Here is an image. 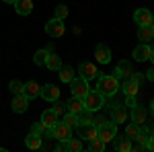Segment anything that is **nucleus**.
Listing matches in <instances>:
<instances>
[{"label": "nucleus", "instance_id": "nucleus-34", "mask_svg": "<svg viewBox=\"0 0 154 152\" xmlns=\"http://www.w3.org/2000/svg\"><path fill=\"white\" fill-rule=\"evenodd\" d=\"M68 150H72V152L82 150V140H78V138H70V140H68Z\"/></svg>", "mask_w": 154, "mask_h": 152}, {"label": "nucleus", "instance_id": "nucleus-31", "mask_svg": "<svg viewBox=\"0 0 154 152\" xmlns=\"http://www.w3.org/2000/svg\"><path fill=\"white\" fill-rule=\"evenodd\" d=\"M138 132H140V126H138V123H136V121H131L130 126H128V128H125V136H128V138H130V140H134V138H136V136H138Z\"/></svg>", "mask_w": 154, "mask_h": 152}, {"label": "nucleus", "instance_id": "nucleus-47", "mask_svg": "<svg viewBox=\"0 0 154 152\" xmlns=\"http://www.w3.org/2000/svg\"><path fill=\"white\" fill-rule=\"evenodd\" d=\"M2 2H8V4H14L17 0H2Z\"/></svg>", "mask_w": 154, "mask_h": 152}, {"label": "nucleus", "instance_id": "nucleus-23", "mask_svg": "<svg viewBox=\"0 0 154 152\" xmlns=\"http://www.w3.org/2000/svg\"><path fill=\"white\" fill-rule=\"evenodd\" d=\"M56 121H58V113H56L54 109H48V111H43V113H41V123H43V126L54 128V126H56Z\"/></svg>", "mask_w": 154, "mask_h": 152}, {"label": "nucleus", "instance_id": "nucleus-13", "mask_svg": "<svg viewBox=\"0 0 154 152\" xmlns=\"http://www.w3.org/2000/svg\"><path fill=\"white\" fill-rule=\"evenodd\" d=\"M131 121H136L138 126H144L146 121H148V113H146V109L142 105H136L131 107Z\"/></svg>", "mask_w": 154, "mask_h": 152}, {"label": "nucleus", "instance_id": "nucleus-6", "mask_svg": "<svg viewBox=\"0 0 154 152\" xmlns=\"http://www.w3.org/2000/svg\"><path fill=\"white\" fill-rule=\"evenodd\" d=\"M64 31H66V27H64V19H58V17H54L48 25H45V33L49 37H62L64 35Z\"/></svg>", "mask_w": 154, "mask_h": 152}, {"label": "nucleus", "instance_id": "nucleus-46", "mask_svg": "<svg viewBox=\"0 0 154 152\" xmlns=\"http://www.w3.org/2000/svg\"><path fill=\"white\" fill-rule=\"evenodd\" d=\"M150 111L154 113V99H152V103H150Z\"/></svg>", "mask_w": 154, "mask_h": 152}, {"label": "nucleus", "instance_id": "nucleus-18", "mask_svg": "<svg viewBox=\"0 0 154 152\" xmlns=\"http://www.w3.org/2000/svg\"><path fill=\"white\" fill-rule=\"evenodd\" d=\"M121 91H123V95H138V91H140V84L136 80H131V78H123V82H121V86H119Z\"/></svg>", "mask_w": 154, "mask_h": 152}, {"label": "nucleus", "instance_id": "nucleus-5", "mask_svg": "<svg viewBox=\"0 0 154 152\" xmlns=\"http://www.w3.org/2000/svg\"><path fill=\"white\" fill-rule=\"evenodd\" d=\"M54 138L56 140H60V142H66V140H70L72 138V128L66 123V121H56V126H54Z\"/></svg>", "mask_w": 154, "mask_h": 152}, {"label": "nucleus", "instance_id": "nucleus-36", "mask_svg": "<svg viewBox=\"0 0 154 152\" xmlns=\"http://www.w3.org/2000/svg\"><path fill=\"white\" fill-rule=\"evenodd\" d=\"M56 17H58V19H66V17H68V6H66V4H58V6H56Z\"/></svg>", "mask_w": 154, "mask_h": 152}, {"label": "nucleus", "instance_id": "nucleus-1", "mask_svg": "<svg viewBox=\"0 0 154 152\" xmlns=\"http://www.w3.org/2000/svg\"><path fill=\"white\" fill-rule=\"evenodd\" d=\"M84 109H88V111H99L101 107H105V95L101 93L99 88H88V93L84 95Z\"/></svg>", "mask_w": 154, "mask_h": 152}, {"label": "nucleus", "instance_id": "nucleus-15", "mask_svg": "<svg viewBox=\"0 0 154 152\" xmlns=\"http://www.w3.org/2000/svg\"><path fill=\"white\" fill-rule=\"evenodd\" d=\"M111 142H113V148L119 150V152H130L131 150V140L128 136H117V134H115V138Z\"/></svg>", "mask_w": 154, "mask_h": 152}, {"label": "nucleus", "instance_id": "nucleus-42", "mask_svg": "<svg viewBox=\"0 0 154 152\" xmlns=\"http://www.w3.org/2000/svg\"><path fill=\"white\" fill-rule=\"evenodd\" d=\"M144 76H146V78H148V80H150V82H154V66H152V68H150V70H148V72H146Z\"/></svg>", "mask_w": 154, "mask_h": 152}, {"label": "nucleus", "instance_id": "nucleus-3", "mask_svg": "<svg viewBox=\"0 0 154 152\" xmlns=\"http://www.w3.org/2000/svg\"><path fill=\"white\" fill-rule=\"evenodd\" d=\"M99 128V138L109 144V142L115 138V134H117V123L115 121H105V123H101V126H97Z\"/></svg>", "mask_w": 154, "mask_h": 152}, {"label": "nucleus", "instance_id": "nucleus-12", "mask_svg": "<svg viewBox=\"0 0 154 152\" xmlns=\"http://www.w3.org/2000/svg\"><path fill=\"white\" fill-rule=\"evenodd\" d=\"M95 58L99 64H109L111 62V49L105 45V43H99L95 47Z\"/></svg>", "mask_w": 154, "mask_h": 152}, {"label": "nucleus", "instance_id": "nucleus-14", "mask_svg": "<svg viewBox=\"0 0 154 152\" xmlns=\"http://www.w3.org/2000/svg\"><path fill=\"white\" fill-rule=\"evenodd\" d=\"M11 105H12V111H14V113H25V111H27V107H29V99H27L23 93H21V95H14V99H12Z\"/></svg>", "mask_w": 154, "mask_h": 152}, {"label": "nucleus", "instance_id": "nucleus-41", "mask_svg": "<svg viewBox=\"0 0 154 152\" xmlns=\"http://www.w3.org/2000/svg\"><path fill=\"white\" fill-rule=\"evenodd\" d=\"M146 150H154V134H150V140L146 144Z\"/></svg>", "mask_w": 154, "mask_h": 152}, {"label": "nucleus", "instance_id": "nucleus-11", "mask_svg": "<svg viewBox=\"0 0 154 152\" xmlns=\"http://www.w3.org/2000/svg\"><path fill=\"white\" fill-rule=\"evenodd\" d=\"M138 39L142 41V43H150L154 39V25H140L138 27Z\"/></svg>", "mask_w": 154, "mask_h": 152}, {"label": "nucleus", "instance_id": "nucleus-49", "mask_svg": "<svg viewBox=\"0 0 154 152\" xmlns=\"http://www.w3.org/2000/svg\"><path fill=\"white\" fill-rule=\"evenodd\" d=\"M152 25H154V19H152Z\"/></svg>", "mask_w": 154, "mask_h": 152}, {"label": "nucleus", "instance_id": "nucleus-25", "mask_svg": "<svg viewBox=\"0 0 154 152\" xmlns=\"http://www.w3.org/2000/svg\"><path fill=\"white\" fill-rule=\"evenodd\" d=\"M45 66H48L49 70H60V68H62V60H60V56H56L54 51H49L48 58H45Z\"/></svg>", "mask_w": 154, "mask_h": 152}, {"label": "nucleus", "instance_id": "nucleus-35", "mask_svg": "<svg viewBox=\"0 0 154 152\" xmlns=\"http://www.w3.org/2000/svg\"><path fill=\"white\" fill-rule=\"evenodd\" d=\"M39 136H41V140H51V138H54V129L48 128V126H43L41 132H39Z\"/></svg>", "mask_w": 154, "mask_h": 152}, {"label": "nucleus", "instance_id": "nucleus-22", "mask_svg": "<svg viewBox=\"0 0 154 152\" xmlns=\"http://www.w3.org/2000/svg\"><path fill=\"white\" fill-rule=\"evenodd\" d=\"M39 91H41V86L37 84L35 80H31V82H27L23 86V95L31 101V99H35V97H39Z\"/></svg>", "mask_w": 154, "mask_h": 152}, {"label": "nucleus", "instance_id": "nucleus-45", "mask_svg": "<svg viewBox=\"0 0 154 152\" xmlns=\"http://www.w3.org/2000/svg\"><path fill=\"white\" fill-rule=\"evenodd\" d=\"M150 60H152V64H154V47H152V51H150Z\"/></svg>", "mask_w": 154, "mask_h": 152}, {"label": "nucleus", "instance_id": "nucleus-24", "mask_svg": "<svg viewBox=\"0 0 154 152\" xmlns=\"http://www.w3.org/2000/svg\"><path fill=\"white\" fill-rule=\"evenodd\" d=\"M66 109L72 111V113H80V111L84 109V101L80 99V97H72L70 101L66 103Z\"/></svg>", "mask_w": 154, "mask_h": 152}, {"label": "nucleus", "instance_id": "nucleus-44", "mask_svg": "<svg viewBox=\"0 0 154 152\" xmlns=\"http://www.w3.org/2000/svg\"><path fill=\"white\" fill-rule=\"evenodd\" d=\"M148 129H150V134H154V121L150 123V128H148Z\"/></svg>", "mask_w": 154, "mask_h": 152}, {"label": "nucleus", "instance_id": "nucleus-33", "mask_svg": "<svg viewBox=\"0 0 154 152\" xmlns=\"http://www.w3.org/2000/svg\"><path fill=\"white\" fill-rule=\"evenodd\" d=\"M51 109L58 113V117H60V115H64V113L68 111V109H66V103H60L58 99H56V101H51Z\"/></svg>", "mask_w": 154, "mask_h": 152}, {"label": "nucleus", "instance_id": "nucleus-8", "mask_svg": "<svg viewBox=\"0 0 154 152\" xmlns=\"http://www.w3.org/2000/svg\"><path fill=\"white\" fill-rule=\"evenodd\" d=\"M78 76H82L84 80H93V78H99V70H97L95 64L82 62V64L78 66Z\"/></svg>", "mask_w": 154, "mask_h": 152}, {"label": "nucleus", "instance_id": "nucleus-28", "mask_svg": "<svg viewBox=\"0 0 154 152\" xmlns=\"http://www.w3.org/2000/svg\"><path fill=\"white\" fill-rule=\"evenodd\" d=\"M91 144H88V150H93V152H103L105 150V142L101 140L99 136L97 138H93V140H88Z\"/></svg>", "mask_w": 154, "mask_h": 152}, {"label": "nucleus", "instance_id": "nucleus-27", "mask_svg": "<svg viewBox=\"0 0 154 152\" xmlns=\"http://www.w3.org/2000/svg\"><path fill=\"white\" fill-rule=\"evenodd\" d=\"M72 78H74V70H72L70 66H62V68H60V80L70 84Z\"/></svg>", "mask_w": 154, "mask_h": 152}, {"label": "nucleus", "instance_id": "nucleus-10", "mask_svg": "<svg viewBox=\"0 0 154 152\" xmlns=\"http://www.w3.org/2000/svg\"><path fill=\"white\" fill-rule=\"evenodd\" d=\"M39 97L45 99L48 103H51V101H56V99L60 97V88L56 86V84H43L41 91H39Z\"/></svg>", "mask_w": 154, "mask_h": 152}, {"label": "nucleus", "instance_id": "nucleus-21", "mask_svg": "<svg viewBox=\"0 0 154 152\" xmlns=\"http://www.w3.org/2000/svg\"><path fill=\"white\" fill-rule=\"evenodd\" d=\"M41 144H43V140H41V136L35 134V132H31V134L25 138V146H27L29 150H39V148H41Z\"/></svg>", "mask_w": 154, "mask_h": 152}, {"label": "nucleus", "instance_id": "nucleus-9", "mask_svg": "<svg viewBox=\"0 0 154 152\" xmlns=\"http://www.w3.org/2000/svg\"><path fill=\"white\" fill-rule=\"evenodd\" d=\"M131 74H134V68H131V64L128 62V60H121L117 64V68L113 70V76L115 78H131Z\"/></svg>", "mask_w": 154, "mask_h": 152}, {"label": "nucleus", "instance_id": "nucleus-16", "mask_svg": "<svg viewBox=\"0 0 154 152\" xmlns=\"http://www.w3.org/2000/svg\"><path fill=\"white\" fill-rule=\"evenodd\" d=\"M152 12L148 11V8H138V11L134 12V21H136V23H138V27H140V25H150L152 23Z\"/></svg>", "mask_w": 154, "mask_h": 152}, {"label": "nucleus", "instance_id": "nucleus-19", "mask_svg": "<svg viewBox=\"0 0 154 152\" xmlns=\"http://www.w3.org/2000/svg\"><path fill=\"white\" fill-rule=\"evenodd\" d=\"M111 119L115 121V123H123L125 119H128V107L125 105H117L111 109Z\"/></svg>", "mask_w": 154, "mask_h": 152}, {"label": "nucleus", "instance_id": "nucleus-40", "mask_svg": "<svg viewBox=\"0 0 154 152\" xmlns=\"http://www.w3.org/2000/svg\"><path fill=\"white\" fill-rule=\"evenodd\" d=\"M54 150H58V152H64V150H68V140H66V142H60V144L56 146V148H54Z\"/></svg>", "mask_w": 154, "mask_h": 152}, {"label": "nucleus", "instance_id": "nucleus-26", "mask_svg": "<svg viewBox=\"0 0 154 152\" xmlns=\"http://www.w3.org/2000/svg\"><path fill=\"white\" fill-rule=\"evenodd\" d=\"M134 140L138 142V144H142L144 148H146V144H148V140H150V129L144 128V126H140V132H138V136H136Z\"/></svg>", "mask_w": 154, "mask_h": 152}, {"label": "nucleus", "instance_id": "nucleus-30", "mask_svg": "<svg viewBox=\"0 0 154 152\" xmlns=\"http://www.w3.org/2000/svg\"><path fill=\"white\" fill-rule=\"evenodd\" d=\"M48 49H39V51H35V56H33V62H35L37 66H45V58H48Z\"/></svg>", "mask_w": 154, "mask_h": 152}, {"label": "nucleus", "instance_id": "nucleus-17", "mask_svg": "<svg viewBox=\"0 0 154 152\" xmlns=\"http://www.w3.org/2000/svg\"><path fill=\"white\" fill-rule=\"evenodd\" d=\"M150 51H152V47L148 43H140L134 49V60L136 62H146V60H150Z\"/></svg>", "mask_w": 154, "mask_h": 152}, {"label": "nucleus", "instance_id": "nucleus-29", "mask_svg": "<svg viewBox=\"0 0 154 152\" xmlns=\"http://www.w3.org/2000/svg\"><path fill=\"white\" fill-rule=\"evenodd\" d=\"M64 121H66L70 128H78V126H80L78 113H72V111H66V117H64Z\"/></svg>", "mask_w": 154, "mask_h": 152}, {"label": "nucleus", "instance_id": "nucleus-7", "mask_svg": "<svg viewBox=\"0 0 154 152\" xmlns=\"http://www.w3.org/2000/svg\"><path fill=\"white\" fill-rule=\"evenodd\" d=\"M78 134H80L82 140H93V138L99 136V128H97L93 121H82L78 126Z\"/></svg>", "mask_w": 154, "mask_h": 152}, {"label": "nucleus", "instance_id": "nucleus-20", "mask_svg": "<svg viewBox=\"0 0 154 152\" xmlns=\"http://www.w3.org/2000/svg\"><path fill=\"white\" fill-rule=\"evenodd\" d=\"M14 11H17V14H21V17H27V14H31V11H33V2L31 0H17L14 2Z\"/></svg>", "mask_w": 154, "mask_h": 152}, {"label": "nucleus", "instance_id": "nucleus-43", "mask_svg": "<svg viewBox=\"0 0 154 152\" xmlns=\"http://www.w3.org/2000/svg\"><path fill=\"white\" fill-rule=\"evenodd\" d=\"M105 121H107V119H105V117H101V115L93 117V123H95V126H101V123H105Z\"/></svg>", "mask_w": 154, "mask_h": 152}, {"label": "nucleus", "instance_id": "nucleus-32", "mask_svg": "<svg viewBox=\"0 0 154 152\" xmlns=\"http://www.w3.org/2000/svg\"><path fill=\"white\" fill-rule=\"evenodd\" d=\"M23 86H25V84H23V82H19V80H11V82H8V88H11L12 95H21V93H23Z\"/></svg>", "mask_w": 154, "mask_h": 152}, {"label": "nucleus", "instance_id": "nucleus-39", "mask_svg": "<svg viewBox=\"0 0 154 152\" xmlns=\"http://www.w3.org/2000/svg\"><path fill=\"white\" fill-rule=\"evenodd\" d=\"M144 78H146V76H144V74H140V72H134V74H131V80H136L138 84H140Z\"/></svg>", "mask_w": 154, "mask_h": 152}, {"label": "nucleus", "instance_id": "nucleus-4", "mask_svg": "<svg viewBox=\"0 0 154 152\" xmlns=\"http://www.w3.org/2000/svg\"><path fill=\"white\" fill-rule=\"evenodd\" d=\"M70 91H72V97L84 99V95L88 93V80H84L82 76H74L70 80Z\"/></svg>", "mask_w": 154, "mask_h": 152}, {"label": "nucleus", "instance_id": "nucleus-37", "mask_svg": "<svg viewBox=\"0 0 154 152\" xmlns=\"http://www.w3.org/2000/svg\"><path fill=\"white\" fill-rule=\"evenodd\" d=\"M78 119H80V123H82V121H93V111L82 109V111L78 113Z\"/></svg>", "mask_w": 154, "mask_h": 152}, {"label": "nucleus", "instance_id": "nucleus-38", "mask_svg": "<svg viewBox=\"0 0 154 152\" xmlns=\"http://www.w3.org/2000/svg\"><path fill=\"white\" fill-rule=\"evenodd\" d=\"M136 103H138V101H136V97H134V95H125V101H123V105H125V107H130V109H131Z\"/></svg>", "mask_w": 154, "mask_h": 152}, {"label": "nucleus", "instance_id": "nucleus-48", "mask_svg": "<svg viewBox=\"0 0 154 152\" xmlns=\"http://www.w3.org/2000/svg\"><path fill=\"white\" fill-rule=\"evenodd\" d=\"M150 47H154V39H152V45H150Z\"/></svg>", "mask_w": 154, "mask_h": 152}, {"label": "nucleus", "instance_id": "nucleus-2", "mask_svg": "<svg viewBox=\"0 0 154 152\" xmlns=\"http://www.w3.org/2000/svg\"><path fill=\"white\" fill-rule=\"evenodd\" d=\"M119 86H121V84H119V80L113 76V74H111V76H99V84H97V88L105 95V97L117 95Z\"/></svg>", "mask_w": 154, "mask_h": 152}]
</instances>
